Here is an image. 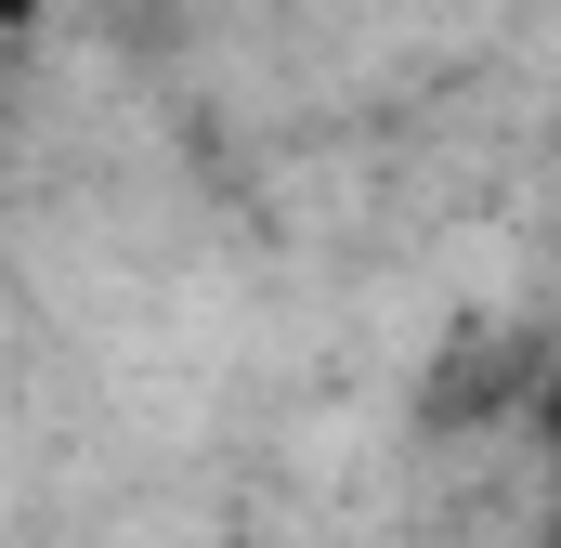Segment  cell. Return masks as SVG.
<instances>
[{
	"mask_svg": "<svg viewBox=\"0 0 561 548\" xmlns=\"http://www.w3.org/2000/svg\"><path fill=\"white\" fill-rule=\"evenodd\" d=\"M549 457H561V379H549Z\"/></svg>",
	"mask_w": 561,
	"mask_h": 548,
	"instance_id": "2",
	"label": "cell"
},
{
	"mask_svg": "<svg viewBox=\"0 0 561 548\" xmlns=\"http://www.w3.org/2000/svg\"><path fill=\"white\" fill-rule=\"evenodd\" d=\"M26 13H39V0H0V39H13V26H26Z\"/></svg>",
	"mask_w": 561,
	"mask_h": 548,
	"instance_id": "1",
	"label": "cell"
}]
</instances>
